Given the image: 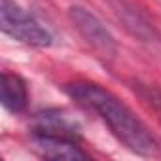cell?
I'll list each match as a JSON object with an SVG mask.
<instances>
[{"label":"cell","mask_w":161,"mask_h":161,"mask_svg":"<svg viewBox=\"0 0 161 161\" xmlns=\"http://www.w3.org/2000/svg\"><path fill=\"white\" fill-rule=\"evenodd\" d=\"M66 93L78 104L95 112L108 125L110 133L131 152L148 157L157 153V142L142 119L108 89L91 82H76L66 86Z\"/></svg>","instance_id":"cell-1"},{"label":"cell","mask_w":161,"mask_h":161,"mask_svg":"<svg viewBox=\"0 0 161 161\" xmlns=\"http://www.w3.org/2000/svg\"><path fill=\"white\" fill-rule=\"evenodd\" d=\"M0 29L14 40L32 46V47L51 46V34L32 15H29L23 8H19L14 0H2V6H0Z\"/></svg>","instance_id":"cell-2"},{"label":"cell","mask_w":161,"mask_h":161,"mask_svg":"<svg viewBox=\"0 0 161 161\" xmlns=\"http://www.w3.org/2000/svg\"><path fill=\"white\" fill-rule=\"evenodd\" d=\"M70 21L74 23V27L78 29V32L84 36V40L91 46V49L103 57V59H112L118 53V46L114 36L110 34V31L103 25V21L91 14L89 10L82 8V6H72L68 10Z\"/></svg>","instance_id":"cell-3"},{"label":"cell","mask_w":161,"mask_h":161,"mask_svg":"<svg viewBox=\"0 0 161 161\" xmlns=\"http://www.w3.org/2000/svg\"><path fill=\"white\" fill-rule=\"evenodd\" d=\"M31 148L34 150V153H38L44 159L76 161V159H87L89 157L78 146V140H72V138H66V136H55V135L34 133Z\"/></svg>","instance_id":"cell-4"},{"label":"cell","mask_w":161,"mask_h":161,"mask_svg":"<svg viewBox=\"0 0 161 161\" xmlns=\"http://www.w3.org/2000/svg\"><path fill=\"white\" fill-rule=\"evenodd\" d=\"M34 133L66 136V138L78 140V136H80V125L64 110H46V112H42V114L36 116Z\"/></svg>","instance_id":"cell-5"},{"label":"cell","mask_w":161,"mask_h":161,"mask_svg":"<svg viewBox=\"0 0 161 161\" xmlns=\"http://www.w3.org/2000/svg\"><path fill=\"white\" fill-rule=\"evenodd\" d=\"M29 101V91L25 80L17 74L4 72L2 74V104L6 110L19 114L27 108Z\"/></svg>","instance_id":"cell-6"}]
</instances>
